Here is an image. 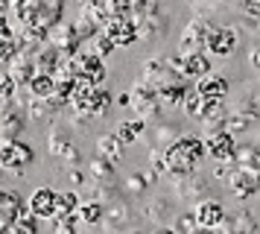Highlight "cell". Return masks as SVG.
Listing matches in <instances>:
<instances>
[{"label":"cell","mask_w":260,"mask_h":234,"mask_svg":"<svg viewBox=\"0 0 260 234\" xmlns=\"http://www.w3.org/2000/svg\"><path fill=\"white\" fill-rule=\"evenodd\" d=\"M141 79L149 82L158 91L164 105H181L184 94H187V76L176 68L173 58H158V56L146 58L141 68Z\"/></svg>","instance_id":"obj_1"},{"label":"cell","mask_w":260,"mask_h":234,"mask_svg":"<svg viewBox=\"0 0 260 234\" xmlns=\"http://www.w3.org/2000/svg\"><path fill=\"white\" fill-rule=\"evenodd\" d=\"M208 155L205 138L199 135H178L173 143L164 147V164H167V175H187L199 170L202 158Z\"/></svg>","instance_id":"obj_2"},{"label":"cell","mask_w":260,"mask_h":234,"mask_svg":"<svg viewBox=\"0 0 260 234\" xmlns=\"http://www.w3.org/2000/svg\"><path fill=\"white\" fill-rule=\"evenodd\" d=\"M111 91H106L103 85H96V82H88V79H76V88L71 94V108L76 111L79 117H100L108 114V108H111Z\"/></svg>","instance_id":"obj_3"},{"label":"cell","mask_w":260,"mask_h":234,"mask_svg":"<svg viewBox=\"0 0 260 234\" xmlns=\"http://www.w3.org/2000/svg\"><path fill=\"white\" fill-rule=\"evenodd\" d=\"M181 111L187 117H193L196 123L211 129H219L225 126V120H228V108H225V100H211V97H202L196 88L184 94V100H181Z\"/></svg>","instance_id":"obj_4"},{"label":"cell","mask_w":260,"mask_h":234,"mask_svg":"<svg viewBox=\"0 0 260 234\" xmlns=\"http://www.w3.org/2000/svg\"><path fill=\"white\" fill-rule=\"evenodd\" d=\"M225 187L234 199H251L260 193V170L248 164H228L225 173Z\"/></svg>","instance_id":"obj_5"},{"label":"cell","mask_w":260,"mask_h":234,"mask_svg":"<svg viewBox=\"0 0 260 234\" xmlns=\"http://www.w3.org/2000/svg\"><path fill=\"white\" fill-rule=\"evenodd\" d=\"M36 161V152L26 140H0V170L9 175H24V170Z\"/></svg>","instance_id":"obj_6"},{"label":"cell","mask_w":260,"mask_h":234,"mask_svg":"<svg viewBox=\"0 0 260 234\" xmlns=\"http://www.w3.org/2000/svg\"><path fill=\"white\" fill-rule=\"evenodd\" d=\"M132 108H135V114L143 117V120H155V117H161V111H164V103H161V97H158V91H155L149 82L138 79L135 85H132Z\"/></svg>","instance_id":"obj_7"},{"label":"cell","mask_w":260,"mask_h":234,"mask_svg":"<svg viewBox=\"0 0 260 234\" xmlns=\"http://www.w3.org/2000/svg\"><path fill=\"white\" fill-rule=\"evenodd\" d=\"M205 147H208V155H211L213 161L228 164V161H237L240 140H237V135L228 126H219V129H211L205 135Z\"/></svg>","instance_id":"obj_8"},{"label":"cell","mask_w":260,"mask_h":234,"mask_svg":"<svg viewBox=\"0 0 260 234\" xmlns=\"http://www.w3.org/2000/svg\"><path fill=\"white\" fill-rule=\"evenodd\" d=\"M240 47V33H237L231 23H216L211 21V30H208V41H205V50L211 56H219V58H228L237 53Z\"/></svg>","instance_id":"obj_9"},{"label":"cell","mask_w":260,"mask_h":234,"mask_svg":"<svg viewBox=\"0 0 260 234\" xmlns=\"http://www.w3.org/2000/svg\"><path fill=\"white\" fill-rule=\"evenodd\" d=\"M103 33H106L117 47H129V44H135V41L141 38L138 21H135L132 15H111V18L103 23Z\"/></svg>","instance_id":"obj_10"},{"label":"cell","mask_w":260,"mask_h":234,"mask_svg":"<svg viewBox=\"0 0 260 234\" xmlns=\"http://www.w3.org/2000/svg\"><path fill=\"white\" fill-rule=\"evenodd\" d=\"M193 217H196V222H199V231H216V225L228 217V211H225L222 199L205 196V199H199V202L193 205Z\"/></svg>","instance_id":"obj_11"},{"label":"cell","mask_w":260,"mask_h":234,"mask_svg":"<svg viewBox=\"0 0 260 234\" xmlns=\"http://www.w3.org/2000/svg\"><path fill=\"white\" fill-rule=\"evenodd\" d=\"M208 30H211V18H190L181 30V38H178V53H190V50H205V41H208Z\"/></svg>","instance_id":"obj_12"},{"label":"cell","mask_w":260,"mask_h":234,"mask_svg":"<svg viewBox=\"0 0 260 234\" xmlns=\"http://www.w3.org/2000/svg\"><path fill=\"white\" fill-rule=\"evenodd\" d=\"M176 62V68L187 76V79H199L205 76L211 68V53L208 50H190V53H176V56H170Z\"/></svg>","instance_id":"obj_13"},{"label":"cell","mask_w":260,"mask_h":234,"mask_svg":"<svg viewBox=\"0 0 260 234\" xmlns=\"http://www.w3.org/2000/svg\"><path fill=\"white\" fill-rule=\"evenodd\" d=\"M26 111H21L15 100H0V140H12L24 129Z\"/></svg>","instance_id":"obj_14"},{"label":"cell","mask_w":260,"mask_h":234,"mask_svg":"<svg viewBox=\"0 0 260 234\" xmlns=\"http://www.w3.org/2000/svg\"><path fill=\"white\" fill-rule=\"evenodd\" d=\"M24 199L18 190L12 187H0V231H9L12 228V222L21 217V211H24Z\"/></svg>","instance_id":"obj_15"},{"label":"cell","mask_w":260,"mask_h":234,"mask_svg":"<svg viewBox=\"0 0 260 234\" xmlns=\"http://www.w3.org/2000/svg\"><path fill=\"white\" fill-rule=\"evenodd\" d=\"M56 190L53 187H36L29 199H26V208L36 214L38 220H53L56 217Z\"/></svg>","instance_id":"obj_16"},{"label":"cell","mask_w":260,"mask_h":234,"mask_svg":"<svg viewBox=\"0 0 260 234\" xmlns=\"http://www.w3.org/2000/svg\"><path fill=\"white\" fill-rule=\"evenodd\" d=\"M196 91H199L202 97H211V100H225V97L231 94V82H228V76H222V73L208 70L205 76L196 79Z\"/></svg>","instance_id":"obj_17"},{"label":"cell","mask_w":260,"mask_h":234,"mask_svg":"<svg viewBox=\"0 0 260 234\" xmlns=\"http://www.w3.org/2000/svg\"><path fill=\"white\" fill-rule=\"evenodd\" d=\"M79 41H82V35H79L76 23H56L53 33H50V44H56L61 53H76Z\"/></svg>","instance_id":"obj_18"},{"label":"cell","mask_w":260,"mask_h":234,"mask_svg":"<svg viewBox=\"0 0 260 234\" xmlns=\"http://www.w3.org/2000/svg\"><path fill=\"white\" fill-rule=\"evenodd\" d=\"M176 187H178V196L187 199V202H199V199L208 196V179H202L196 173H187V175H176Z\"/></svg>","instance_id":"obj_19"},{"label":"cell","mask_w":260,"mask_h":234,"mask_svg":"<svg viewBox=\"0 0 260 234\" xmlns=\"http://www.w3.org/2000/svg\"><path fill=\"white\" fill-rule=\"evenodd\" d=\"M123 150H126V143L117 138V132H108V135H103L96 140V155H103V158H108L114 164L123 158Z\"/></svg>","instance_id":"obj_20"},{"label":"cell","mask_w":260,"mask_h":234,"mask_svg":"<svg viewBox=\"0 0 260 234\" xmlns=\"http://www.w3.org/2000/svg\"><path fill=\"white\" fill-rule=\"evenodd\" d=\"M143 129H146V120L135 114V117H126V120H120L114 132H117V138L123 140L126 147H129V143H135V140L143 135Z\"/></svg>","instance_id":"obj_21"},{"label":"cell","mask_w":260,"mask_h":234,"mask_svg":"<svg viewBox=\"0 0 260 234\" xmlns=\"http://www.w3.org/2000/svg\"><path fill=\"white\" fill-rule=\"evenodd\" d=\"M76 217H79V222H85V225H100V222L106 220V205H103L100 199H85V202H79Z\"/></svg>","instance_id":"obj_22"},{"label":"cell","mask_w":260,"mask_h":234,"mask_svg":"<svg viewBox=\"0 0 260 234\" xmlns=\"http://www.w3.org/2000/svg\"><path fill=\"white\" fill-rule=\"evenodd\" d=\"M88 173H91V179L100 182V185H111V182H114V161L96 155L94 161H91V167H88Z\"/></svg>","instance_id":"obj_23"},{"label":"cell","mask_w":260,"mask_h":234,"mask_svg":"<svg viewBox=\"0 0 260 234\" xmlns=\"http://www.w3.org/2000/svg\"><path fill=\"white\" fill-rule=\"evenodd\" d=\"M257 228H260V222L248 208H243V211L234 214V234H254Z\"/></svg>","instance_id":"obj_24"},{"label":"cell","mask_w":260,"mask_h":234,"mask_svg":"<svg viewBox=\"0 0 260 234\" xmlns=\"http://www.w3.org/2000/svg\"><path fill=\"white\" fill-rule=\"evenodd\" d=\"M79 202L82 199L76 196V190H61L59 196H56V217H61V214H76L79 211Z\"/></svg>","instance_id":"obj_25"},{"label":"cell","mask_w":260,"mask_h":234,"mask_svg":"<svg viewBox=\"0 0 260 234\" xmlns=\"http://www.w3.org/2000/svg\"><path fill=\"white\" fill-rule=\"evenodd\" d=\"M9 231H15V234H36L38 231V217L29 208H24V211H21V217L12 222V228H9Z\"/></svg>","instance_id":"obj_26"},{"label":"cell","mask_w":260,"mask_h":234,"mask_svg":"<svg viewBox=\"0 0 260 234\" xmlns=\"http://www.w3.org/2000/svg\"><path fill=\"white\" fill-rule=\"evenodd\" d=\"M234 164H248V167L260 170V140H257V143H246V147H240V150H237V161Z\"/></svg>","instance_id":"obj_27"},{"label":"cell","mask_w":260,"mask_h":234,"mask_svg":"<svg viewBox=\"0 0 260 234\" xmlns=\"http://www.w3.org/2000/svg\"><path fill=\"white\" fill-rule=\"evenodd\" d=\"M106 220L111 222V225H117V228H123V225H129L132 214H129V208H126L123 202H114L111 208H106Z\"/></svg>","instance_id":"obj_28"},{"label":"cell","mask_w":260,"mask_h":234,"mask_svg":"<svg viewBox=\"0 0 260 234\" xmlns=\"http://www.w3.org/2000/svg\"><path fill=\"white\" fill-rule=\"evenodd\" d=\"M234 6L246 21H260V0H234Z\"/></svg>","instance_id":"obj_29"},{"label":"cell","mask_w":260,"mask_h":234,"mask_svg":"<svg viewBox=\"0 0 260 234\" xmlns=\"http://www.w3.org/2000/svg\"><path fill=\"white\" fill-rule=\"evenodd\" d=\"M76 222H79V217H76V214H61V217H53V220H50V225H53V231H59V234H73Z\"/></svg>","instance_id":"obj_30"},{"label":"cell","mask_w":260,"mask_h":234,"mask_svg":"<svg viewBox=\"0 0 260 234\" xmlns=\"http://www.w3.org/2000/svg\"><path fill=\"white\" fill-rule=\"evenodd\" d=\"M178 135H181V132H178L176 126H170V123H164V126L155 129V140H158V147H161V150H164L167 143H173V140H176Z\"/></svg>","instance_id":"obj_31"},{"label":"cell","mask_w":260,"mask_h":234,"mask_svg":"<svg viewBox=\"0 0 260 234\" xmlns=\"http://www.w3.org/2000/svg\"><path fill=\"white\" fill-rule=\"evenodd\" d=\"M114 47H117V44H114V41H111V38H108L106 33H103V30H100V33H94V53H96V56L106 58L108 53L114 50Z\"/></svg>","instance_id":"obj_32"},{"label":"cell","mask_w":260,"mask_h":234,"mask_svg":"<svg viewBox=\"0 0 260 234\" xmlns=\"http://www.w3.org/2000/svg\"><path fill=\"white\" fill-rule=\"evenodd\" d=\"M173 228L176 231H187V234H193V231H199V222H196V217H193V211L190 214H181L176 222H173Z\"/></svg>","instance_id":"obj_33"},{"label":"cell","mask_w":260,"mask_h":234,"mask_svg":"<svg viewBox=\"0 0 260 234\" xmlns=\"http://www.w3.org/2000/svg\"><path fill=\"white\" fill-rule=\"evenodd\" d=\"M248 65H251L254 73H260V44L251 47V53H248Z\"/></svg>","instance_id":"obj_34"},{"label":"cell","mask_w":260,"mask_h":234,"mask_svg":"<svg viewBox=\"0 0 260 234\" xmlns=\"http://www.w3.org/2000/svg\"><path fill=\"white\" fill-rule=\"evenodd\" d=\"M126 185H129L132 193H143V185H146V179H143V175H132Z\"/></svg>","instance_id":"obj_35"},{"label":"cell","mask_w":260,"mask_h":234,"mask_svg":"<svg viewBox=\"0 0 260 234\" xmlns=\"http://www.w3.org/2000/svg\"><path fill=\"white\" fill-rule=\"evenodd\" d=\"M257 44H260V21H257Z\"/></svg>","instance_id":"obj_36"},{"label":"cell","mask_w":260,"mask_h":234,"mask_svg":"<svg viewBox=\"0 0 260 234\" xmlns=\"http://www.w3.org/2000/svg\"><path fill=\"white\" fill-rule=\"evenodd\" d=\"M0 68H3V62H0Z\"/></svg>","instance_id":"obj_37"}]
</instances>
